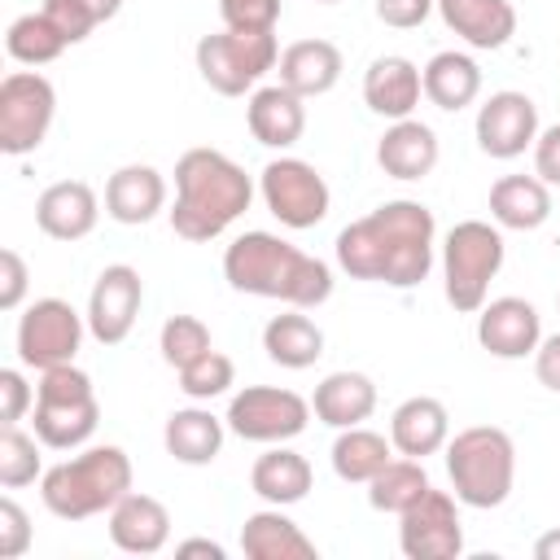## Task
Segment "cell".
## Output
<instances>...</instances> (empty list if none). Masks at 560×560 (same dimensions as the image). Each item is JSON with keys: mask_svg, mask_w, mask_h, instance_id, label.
Returning <instances> with one entry per match:
<instances>
[{"mask_svg": "<svg viewBox=\"0 0 560 560\" xmlns=\"http://www.w3.org/2000/svg\"><path fill=\"white\" fill-rule=\"evenodd\" d=\"M534 556H538V560H560V529H547V534H538V542H534Z\"/></svg>", "mask_w": 560, "mask_h": 560, "instance_id": "cell-48", "label": "cell"}, {"mask_svg": "<svg viewBox=\"0 0 560 560\" xmlns=\"http://www.w3.org/2000/svg\"><path fill=\"white\" fill-rule=\"evenodd\" d=\"M101 219V197L83 179H57L35 201V223L52 241H83Z\"/></svg>", "mask_w": 560, "mask_h": 560, "instance_id": "cell-19", "label": "cell"}, {"mask_svg": "<svg viewBox=\"0 0 560 560\" xmlns=\"http://www.w3.org/2000/svg\"><path fill=\"white\" fill-rule=\"evenodd\" d=\"M245 122L249 136L267 149H293L306 131V101L298 92H289L284 83H267L254 88L245 101Z\"/></svg>", "mask_w": 560, "mask_h": 560, "instance_id": "cell-22", "label": "cell"}, {"mask_svg": "<svg viewBox=\"0 0 560 560\" xmlns=\"http://www.w3.org/2000/svg\"><path fill=\"white\" fill-rule=\"evenodd\" d=\"M424 96V74L411 57H398V52H385L376 57L368 70H363V105L389 122L398 118H411L416 105Z\"/></svg>", "mask_w": 560, "mask_h": 560, "instance_id": "cell-17", "label": "cell"}, {"mask_svg": "<svg viewBox=\"0 0 560 560\" xmlns=\"http://www.w3.org/2000/svg\"><path fill=\"white\" fill-rule=\"evenodd\" d=\"M258 192H262L267 210L280 219V228H293V232L324 223L328 206H332L328 179L302 158H271L258 175Z\"/></svg>", "mask_w": 560, "mask_h": 560, "instance_id": "cell-12", "label": "cell"}, {"mask_svg": "<svg viewBox=\"0 0 560 560\" xmlns=\"http://www.w3.org/2000/svg\"><path fill=\"white\" fill-rule=\"evenodd\" d=\"M219 18L232 31H276L280 0H219Z\"/></svg>", "mask_w": 560, "mask_h": 560, "instance_id": "cell-40", "label": "cell"}, {"mask_svg": "<svg viewBox=\"0 0 560 560\" xmlns=\"http://www.w3.org/2000/svg\"><path fill=\"white\" fill-rule=\"evenodd\" d=\"M131 490V459L122 446H83L79 455L44 468L39 499L61 521H88L109 512Z\"/></svg>", "mask_w": 560, "mask_h": 560, "instance_id": "cell-4", "label": "cell"}, {"mask_svg": "<svg viewBox=\"0 0 560 560\" xmlns=\"http://www.w3.org/2000/svg\"><path fill=\"white\" fill-rule=\"evenodd\" d=\"M223 420L236 438L258 442V446H276V442L298 438L311 424V402L293 389H280V385H245L228 398Z\"/></svg>", "mask_w": 560, "mask_h": 560, "instance_id": "cell-11", "label": "cell"}, {"mask_svg": "<svg viewBox=\"0 0 560 560\" xmlns=\"http://www.w3.org/2000/svg\"><path fill=\"white\" fill-rule=\"evenodd\" d=\"M26 284H31L26 258L18 249H0V311H18L26 302Z\"/></svg>", "mask_w": 560, "mask_h": 560, "instance_id": "cell-43", "label": "cell"}, {"mask_svg": "<svg viewBox=\"0 0 560 560\" xmlns=\"http://www.w3.org/2000/svg\"><path fill=\"white\" fill-rule=\"evenodd\" d=\"M311 481H315V472H311L306 455L289 451L284 442H276L271 451H262V455L254 459V468H249V490H254L262 503H271V508H293V503H302V499L311 494Z\"/></svg>", "mask_w": 560, "mask_h": 560, "instance_id": "cell-28", "label": "cell"}, {"mask_svg": "<svg viewBox=\"0 0 560 560\" xmlns=\"http://www.w3.org/2000/svg\"><path fill=\"white\" fill-rule=\"evenodd\" d=\"M446 477L464 508H499L516 481V446L499 424L459 429L446 442Z\"/></svg>", "mask_w": 560, "mask_h": 560, "instance_id": "cell-5", "label": "cell"}, {"mask_svg": "<svg viewBox=\"0 0 560 560\" xmlns=\"http://www.w3.org/2000/svg\"><path fill=\"white\" fill-rule=\"evenodd\" d=\"M39 438H31V433H22L18 424H4L0 429V486L4 490H22V486H31L35 477H44V468H39Z\"/></svg>", "mask_w": 560, "mask_h": 560, "instance_id": "cell-37", "label": "cell"}, {"mask_svg": "<svg viewBox=\"0 0 560 560\" xmlns=\"http://www.w3.org/2000/svg\"><path fill=\"white\" fill-rule=\"evenodd\" d=\"M503 267V232L486 219H459L442 236V289L459 315H477Z\"/></svg>", "mask_w": 560, "mask_h": 560, "instance_id": "cell-7", "label": "cell"}, {"mask_svg": "<svg viewBox=\"0 0 560 560\" xmlns=\"http://www.w3.org/2000/svg\"><path fill=\"white\" fill-rule=\"evenodd\" d=\"M438 131L420 118H398L385 127V136L376 140V166L389 175V179H424L433 166H438Z\"/></svg>", "mask_w": 560, "mask_h": 560, "instance_id": "cell-23", "label": "cell"}, {"mask_svg": "<svg viewBox=\"0 0 560 560\" xmlns=\"http://www.w3.org/2000/svg\"><path fill=\"white\" fill-rule=\"evenodd\" d=\"M35 407V389L18 368H0V424H22Z\"/></svg>", "mask_w": 560, "mask_h": 560, "instance_id": "cell-41", "label": "cell"}, {"mask_svg": "<svg viewBox=\"0 0 560 560\" xmlns=\"http://www.w3.org/2000/svg\"><path fill=\"white\" fill-rule=\"evenodd\" d=\"M166 210V175L149 162H127L105 179V214L122 228H140Z\"/></svg>", "mask_w": 560, "mask_h": 560, "instance_id": "cell-18", "label": "cell"}, {"mask_svg": "<svg viewBox=\"0 0 560 560\" xmlns=\"http://www.w3.org/2000/svg\"><path fill=\"white\" fill-rule=\"evenodd\" d=\"M262 350L271 363L289 368V372H302V368H315V359L324 354V328L302 311V306H289L284 315H271L267 328H262Z\"/></svg>", "mask_w": 560, "mask_h": 560, "instance_id": "cell-31", "label": "cell"}, {"mask_svg": "<svg viewBox=\"0 0 560 560\" xmlns=\"http://www.w3.org/2000/svg\"><path fill=\"white\" fill-rule=\"evenodd\" d=\"M472 131H477V149H481L486 158L512 162V158H521L525 149H534V140H538V131H542V127H538V105H534L525 92L503 88V92H494V96L481 101Z\"/></svg>", "mask_w": 560, "mask_h": 560, "instance_id": "cell-15", "label": "cell"}, {"mask_svg": "<svg viewBox=\"0 0 560 560\" xmlns=\"http://www.w3.org/2000/svg\"><path fill=\"white\" fill-rule=\"evenodd\" d=\"M179 376V389L192 398V402H210V398H219V394H228L232 385H236V363L223 354V350H206V354H197L188 368H179L175 372Z\"/></svg>", "mask_w": 560, "mask_h": 560, "instance_id": "cell-36", "label": "cell"}, {"mask_svg": "<svg viewBox=\"0 0 560 560\" xmlns=\"http://www.w3.org/2000/svg\"><path fill=\"white\" fill-rule=\"evenodd\" d=\"M223 433H228V420H219L210 407H179L166 416V429H162V446L175 464H188V468H206L219 459L223 451Z\"/></svg>", "mask_w": 560, "mask_h": 560, "instance_id": "cell-26", "label": "cell"}, {"mask_svg": "<svg viewBox=\"0 0 560 560\" xmlns=\"http://www.w3.org/2000/svg\"><path fill=\"white\" fill-rule=\"evenodd\" d=\"M214 341H210V328L197 319V315H171L166 324H162V332H158V350H162V359L179 372V368H188L197 354H206Z\"/></svg>", "mask_w": 560, "mask_h": 560, "instance_id": "cell-38", "label": "cell"}, {"mask_svg": "<svg viewBox=\"0 0 560 560\" xmlns=\"http://www.w3.org/2000/svg\"><path fill=\"white\" fill-rule=\"evenodd\" d=\"M83 4L92 9L96 22H109V18H118V9H122V0H83Z\"/></svg>", "mask_w": 560, "mask_h": 560, "instance_id": "cell-49", "label": "cell"}, {"mask_svg": "<svg viewBox=\"0 0 560 560\" xmlns=\"http://www.w3.org/2000/svg\"><path fill=\"white\" fill-rule=\"evenodd\" d=\"M197 74L206 79L210 92L219 96H245L262 83L267 70H276L280 61V44L276 31H214L197 39Z\"/></svg>", "mask_w": 560, "mask_h": 560, "instance_id": "cell-8", "label": "cell"}, {"mask_svg": "<svg viewBox=\"0 0 560 560\" xmlns=\"http://www.w3.org/2000/svg\"><path fill=\"white\" fill-rule=\"evenodd\" d=\"M140 302H144V280L131 262H109L96 280H92V293H88V332L101 341V346H118L131 337L136 328V315H140Z\"/></svg>", "mask_w": 560, "mask_h": 560, "instance_id": "cell-14", "label": "cell"}, {"mask_svg": "<svg viewBox=\"0 0 560 560\" xmlns=\"http://www.w3.org/2000/svg\"><path fill=\"white\" fill-rule=\"evenodd\" d=\"M223 280L236 293L271 298L302 311L332 298V267L276 232H241L223 249Z\"/></svg>", "mask_w": 560, "mask_h": 560, "instance_id": "cell-2", "label": "cell"}, {"mask_svg": "<svg viewBox=\"0 0 560 560\" xmlns=\"http://www.w3.org/2000/svg\"><path fill=\"white\" fill-rule=\"evenodd\" d=\"M534 376L538 385H547L551 394H560V332L542 337L538 350H534Z\"/></svg>", "mask_w": 560, "mask_h": 560, "instance_id": "cell-46", "label": "cell"}, {"mask_svg": "<svg viewBox=\"0 0 560 560\" xmlns=\"http://www.w3.org/2000/svg\"><path fill=\"white\" fill-rule=\"evenodd\" d=\"M438 13L446 31H455L477 52H494L516 35L512 0H438Z\"/></svg>", "mask_w": 560, "mask_h": 560, "instance_id": "cell-24", "label": "cell"}, {"mask_svg": "<svg viewBox=\"0 0 560 560\" xmlns=\"http://www.w3.org/2000/svg\"><path fill=\"white\" fill-rule=\"evenodd\" d=\"M31 424L48 451H79L101 424V402H96L92 376L74 363L39 372Z\"/></svg>", "mask_w": 560, "mask_h": 560, "instance_id": "cell-6", "label": "cell"}, {"mask_svg": "<svg viewBox=\"0 0 560 560\" xmlns=\"http://www.w3.org/2000/svg\"><path fill=\"white\" fill-rule=\"evenodd\" d=\"M490 219L512 232H534L551 219V188L538 175H503L490 184Z\"/></svg>", "mask_w": 560, "mask_h": 560, "instance_id": "cell-30", "label": "cell"}, {"mask_svg": "<svg viewBox=\"0 0 560 560\" xmlns=\"http://www.w3.org/2000/svg\"><path fill=\"white\" fill-rule=\"evenodd\" d=\"M389 442H394L398 455H411V459L446 451V442H451V411H446V402L433 398V394L402 398L394 407V416H389Z\"/></svg>", "mask_w": 560, "mask_h": 560, "instance_id": "cell-21", "label": "cell"}, {"mask_svg": "<svg viewBox=\"0 0 560 560\" xmlns=\"http://www.w3.org/2000/svg\"><path fill=\"white\" fill-rule=\"evenodd\" d=\"M398 547L407 560H455L464 551L459 499L429 486L407 512H398Z\"/></svg>", "mask_w": 560, "mask_h": 560, "instance_id": "cell-13", "label": "cell"}, {"mask_svg": "<svg viewBox=\"0 0 560 560\" xmlns=\"http://www.w3.org/2000/svg\"><path fill=\"white\" fill-rule=\"evenodd\" d=\"M83 332H88V315H79L66 298H35L18 315V359L22 368L35 372L74 363Z\"/></svg>", "mask_w": 560, "mask_h": 560, "instance_id": "cell-10", "label": "cell"}, {"mask_svg": "<svg viewBox=\"0 0 560 560\" xmlns=\"http://www.w3.org/2000/svg\"><path fill=\"white\" fill-rule=\"evenodd\" d=\"M433 9H438V0H372V13H376L385 26H394V31L420 26Z\"/></svg>", "mask_w": 560, "mask_h": 560, "instance_id": "cell-44", "label": "cell"}, {"mask_svg": "<svg viewBox=\"0 0 560 560\" xmlns=\"http://www.w3.org/2000/svg\"><path fill=\"white\" fill-rule=\"evenodd\" d=\"M57 114V92L39 70H9L0 83V153L26 158L44 144Z\"/></svg>", "mask_w": 560, "mask_h": 560, "instance_id": "cell-9", "label": "cell"}, {"mask_svg": "<svg viewBox=\"0 0 560 560\" xmlns=\"http://www.w3.org/2000/svg\"><path fill=\"white\" fill-rule=\"evenodd\" d=\"M477 341L494 359H525L542 341V315L525 298H486L477 311Z\"/></svg>", "mask_w": 560, "mask_h": 560, "instance_id": "cell-16", "label": "cell"}, {"mask_svg": "<svg viewBox=\"0 0 560 560\" xmlns=\"http://www.w3.org/2000/svg\"><path fill=\"white\" fill-rule=\"evenodd\" d=\"M429 490V472H424V459H411V455H394L372 481H368V503L376 512H407L420 494Z\"/></svg>", "mask_w": 560, "mask_h": 560, "instance_id": "cell-34", "label": "cell"}, {"mask_svg": "<svg viewBox=\"0 0 560 560\" xmlns=\"http://www.w3.org/2000/svg\"><path fill=\"white\" fill-rule=\"evenodd\" d=\"M175 556H206V560H223L228 551H223V542H214V538H184V542H175Z\"/></svg>", "mask_w": 560, "mask_h": 560, "instance_id": "cell-47", "label": "cell"}, {"mask_svg": "<svg viewBox=\"0 0 560 560\" xmlns=\"http://www.w3.org/2000/svg\"><path fill=\"white\" fill-rule=\"evenodd\" d=\"M109 542L127 556H158L171 542V512L162 499L127 490L109 508Z\"/></svg>", "mask_w": 560, "mask_h": 560, "instance_id": "cell-20", "label": "cell"}, {"mask_svg": "<svg viewBox=\"0 0 560 560\" xmlns=\"http://www.w3.org/2000/svg\"><path fill=\"white\" fill-rule=\"evenodd\" d=\"M254 201V179L245 175L241 162L228 153L197 144L179 153L175 162V206H171V228L179 241L206 245L223 236Z\"/></svg>", "mask_w": 560, "mask_h": 560, "instance_id": "cell-3", "label": "cell"}, {"mask_svg": "<svg viewBox=\"0 0 560 560\" xmlns=\"http://www.w3.org/2000/svg\"><path fill=\"white\" fill-rule=\"evenodd\" d=\"M341 70H346V57H341V48H337L332 39H298V44H289V48L280 52V61H276L280 83H284L289 92H298L302 101L332 92L337 79H341Z\"/></svg>", "mask_w": 560, "mask_h": 560, "instance_id": "cell-25", "label": "cell"}, {"mask_svg": "<svg viewBox=\"0 0 560 560\" xmlns=\"http://www.w3.org/2000/svg\"><path fill=\"white\" fill-rule=\"evenodd\" d=\"M420 74H424V101L446 114H459L481 96V66L468 52H455V48L433 52Z\"/></svg>", "mask_w": 560, "mask_h": 560, "instance_id": "cell-32", "label": "cell"}, {"mask_svg": "<svg viewBox=\"0 0 560 560\" xmlns=\"http://www.w3.org/2000/svg\"><path fill=\"white\" fill-rule=\"evenodd\" d=\"M337 267L350 280H376L389 289H416L433 271L438 223L424 201L398 197L337 232Z\"/></svg>", "mask_w": 560, "mask_h": 560, "instance_id": "cell-1", "label": "cell"}, {"mask_svg": "<svg viewBox=\"0 0 560 560\" xmlns=\"http://www.w3.org/2000/svg\"><path fill=\"white\" fill-rule=\"evenodd\" d=\"M241 551L249 560H315V542L302 534V525L293 516H284V508H262L249 512L241 525Z\"/></svg>", "mask_w": 560, "mask_h": 560, "instance_id": "cell-27", "label": "cell"}, {"mask_svg": "<svg viewBox=\"0 0 560 560\" xmlns=\"http://www.w3.org/2000/svg\"><path fill=\"white\" fill-rule=\"evenodd\" d=\"M66 48H70V39L52 26V18H48L44 9L13 18L9 31H4V52H9L13 61H22V66H48V61H57Z\"/></svg>", "mask_w": 560, "mask_h": 560, "instance_id": "cell-35", "label": "cell"}, {"mask_svg": "<svg viewBox=\"0 0 560 560\" xmlns=\"http://www.w3.org/2000/svg\"><path fill=\"white\" fill-rule=\"evenodd\" d=\"M44 13L52 18V26L70 39V44H83L101 22L92 18V9L83 0H44Z\"/></svg>", "mask_w": 560, "mask_h": 560, "instance_id": "cell-42", "label": "cell"}, {"mask_svg": "<svg viewBox=\"0 0 560 560\" xmlns=\"http://www.w3.org/2000/svg\"><path fill=\"white\" fill-rule=\"evenodd\" d=\"M311 411L319 424L328 429H350V424H363L372 411H376V385L372 376L363 372H328L319 385H315V398H311Z\"/></svg>", "mask_w": 560, "mask_h": 560, "instance_id": "cell-29", "label": "cell"}, {"mask_svg": "<svg viewBox=\"0 0 560 560\" xmlns=\"http://www.w3.org/2000/svg\"><path fill=\"white\" fill-rule=\"evenodd\" d=\"M31 538H35V529H31L26 508H22L13 494H4V499H0V560L26 556V551H31Z\"/></svg>", "mask_w": 560, "mask_h": 560, "instance_id": "cell-39", "label": "cell"}, {"mask_svg": "<svg viewBox=\"0 0 560 560\" xmlns=\"http://www.w3.org/2000/svg\"><path fill=\"white\" fill-rule=\"evenodd\" d=\"M534 175L547 188H560V122L538 131V140H534Z\"/></svg>", "mask_w": 560, "mask_h": 560, "instance_id": "cell-45", "label": "cell"}, {"mask_svg": "<svg viewBox=\"0 0 560 560\" xmlns=\"http://www.w3.org/2000/svg\"><path fill=\"white\" fill-rule=\"evenodd\" d=\"M556 306H560V293H556Z\"/></svg>", "mask_w": 560, "mask_h": 560, "instance_id": "cell-51", "label": "cell"}, {"mask_svg": "<svg viewBox=\"0 0 560 560\" xmlns=\"http://www.w3.org/2000/svg\"><path fill=\"white\" fill-rule=\"evenodd\" d=\"M332 459V472L350 486H368L389 459H394V442L368 424H350V429H337V442L328 451Z\"/></svg>", "mask_w": 560, "mask_h": 560, "instance_id": "cell-33", "label": "cell"}, {"mask_svg": "<svg viewBox=\"0 0 560 560\" xmlns=\"http://www.w3.org/2000/svg\"><path fill=\"white\" fill-rule=\"evenodd\" d=\"M315 4H341V0H315Z\"/></svg>", "mask_w": 560, "mask_h": 560, "instance_id": "cell-50", "label": "cell"}]
</instances>
